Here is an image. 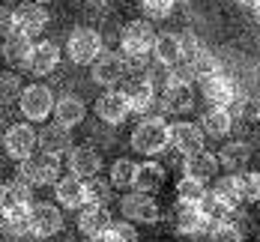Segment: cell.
I'll return each mask as SVG.
<instances>
[{
  "label": "cell",
  "mask_w": 260,
  "mask_h": 242,
  "mask_svg": "<svg viewBox=\"0 0 260 242\" xmlns=\"http://www.w3.org/2000/svg\"><path fill=\"white\" fill-rule=\"evenodd\" d=\"M69 170L81 177V180H90V177H99L102 170V156L93 150V147H75L69 153Z\"/></svg>",
  "instance_id": "obj_20"
},
{
  "label": "cell",
  "mask_w": 260,
  "mask_h": 242,
  "mask_svg": "<svg viewBox=\"0 0 260 242\" xmlns=\"http://www.w3.org/2000/svg\"><path fill=\"white\" fill-rule=\"evenodd\" d=\"M0 224H3L6 233L21 236V233L30 230V215H27V210H3L0 213Z\"/></svg>",
  "instance_id": "obj_33"
},
{
  "label": "cell",
  "mask_w": 260,
  "mask_h": 242,
  "mask_svg": "<svg viewBox=\"0 0 260 242\" xmlns=\"http://www.w3.org/2000/svg\"><path fill=\"white\" fill-rule=\"evenodd\" d=\"M231 210H239V203L245 200V183H242V174H228V177H218L215 188H212Z\"/></svg>",
  "instance_id": "obj_27"
},
{
  "label": "cell",
  "mask_w": 260,
  "mask_h": 242,
  "mask_svg": "<svg viewBox=\"0 0 260 242\" xmlns=\"http://www.w3.org/2000/svg\"><path fill=\"white\" fill-rule=\"evenodd\" d=\"M33 39L24 36V33H9L6 39H3V60L12 66V69H27V63H30V54H33Z\"/></svg>",
  "instance_id": "obj_16"
},
{
  "label": "cell",
  "mask_w": 260,
  "mask_h": 242,
  "mask_svg": "<svg viewBox=\"0 0 260 242\" xmlns=\"http://www.w3.org/2000/svg\"><path fill=\"white\" fill-rule=\"evenodd\" d=\"M54 117H57V123L60 126H66V129H75L78 123H84V117H87V108L81 102L78 96H63V99H57V105H54Z\"/></svg>",
  "instance_id": "obj_26"
},
{
  "label": "cell",
  "mask_w": 260,
  "mask_h": 242,
  "mask_svg": "<svg viewBox=\"0 0 260 242\" xmlns=\"http://www.w3.org/2000/svg\"><path fill=\"white\" fill-rule=\"evenodd\" d=\"M171 147V126L165 117H144L132 132V150L144 156H158Z\"/></svg>",
  "instance_id": "obj_1"
},
{
  "label": "cell",
  "mask_w": 260,
  "mask_h": 242,
  "mask_svg": "<svg viewBox=\"0 0 260 242\" xmlns=\"http://www.w3.org/2000/svg\"><path fill=\"white\" fill-rule=\"evenodd\" d=\"M18 105H21L24 120H30V123H42V120H48V117L54 114V105H57V102H54V93L45 87V84H30V87H24Z\"/></svg>",
  "instance_id": "obj_3"
},
{
  "label": "cell",
  "mask_w": 260,
  "mask_h": 242,
  "mask_svg": "<svg viewBox=\"0 0 260 242\" xmlns=\"http://www.w3.org/2000/svg\"><path fill=\"white\" fill-rule=\"evenodd\" d=\"M248 161H251V147H248L245 141H231V144H224L221 153H218V164H221L224 170H231V174H242V170L248 167Z\"/></svg>",
  "instance_id": "obj_24"
},
{
  "label": "cell",
  "mask_w": 260,
  "mask_h": 242,
  "mask_svg": "<svg viewBox=\"0 0 260 242\" xmlns=\"http://www.w3.org/2000/svg\"><path fill=\"white\" fill-rule=\"evenodd\" d=\"M21 180H27L30 186H57L60 159L45 156V153H33L27 161H21Z\"/></svg>",
  "instance_id": "obj_5"
},
{
  "label": "cell",
  "mask_w": 260,
  "mask_h": 242,
  "mask_svg": "<svg viewBox=\"0 0 260 242\" xmlns=\"http://www.w3.org/2000/svg\"><path fill=\"white\" fill-rule=\"evenodd\" d=\"M153 54H156V63L174 69L182 63V39L177 33H158L156 45H153Z\"/></svg>",
  "instance_id": "obj_23"
},
{
  "label": "cell",
  "mask_w": 260,
  "mask_h": 242,
  "mask_svg": "<svg viewBox=\"0 0 260 242\" xmlns=\"http://www.w3.org/2000/svg\"><path fill=\"white\" fill-rule=\"evenodd\" d=\"M114 221H111V213H108V206L102 203H84L78 210V230L84 236H96V233H102L108 230Z\"/></svg>",
  "instance_id": "obj_18"
},
{
  "label": "cell",
  "mask_w": 260,
  "mask_h": 242,
  "mask_svg": "<svg viewBox=\"0 0 260 242\" xmlns=\"http://www.w3.org/2000/svg\"><path fill=\"white\" fill-rule=\"evenodd\" d=\"M204 194H207V183H201V180L182 177L180 183H177V200H185V203H198Z\"/></svg>",
  "instance_id": "obj_36"
},
{
  "label": "cell",
  "mask_w": 260,
  "mask_h": 242,
  "mask_svg": "<svg viewBox=\"0 0 260 242\" xmlns=\"http://www.w3.org/2000/svg\"><path fill=\"white\" fill-rule=\"evenodd\" d=\"M174 3H177V0H141V6H144V12H147L150 18H165V15H171Z\"/></svg>",
  "instance_id": "obj_38"
},
{
  "label": "cell",
  "mask_w": 260,
  "mask_h": 242,
  "mask_svg": "<svg viewBox=\"0 0 260 242\" xmlns=\"http://www.w3.org/2000/svg\"><path fill=\"white\" fill-rule=\"evenodd\" d=\"M3 3H15V0H3Z\"/></svg>",
  "instance_id": "obj_47"
},
{
  "label": "cell",
  "mask_w": 260,
  "mask_h": 242,
  "mask_svg": "<svg viewBox=\"0 0 260 242\" xmlns=\"http://www.w3.org/2000/svg\"><path fill=\"white\" fill-rule=\"evenodd\" d=\"M3 147H6V156L15 161H27L36 147H39V132L30 126V123H15L9 126L6 134H3Z\"/></svg>",
  "instance_id": "obj_4"
},
{
  "label": "cell",
  "mask_w": 260,
  "mask_h": 242,
  "mask_svg": "<svg viewBox=\"0 0 260 242\" xmlns=\"http://www.w3.org/2000/svg\"><path fill=\"white\" fill-rule=\"evenodd\" d=\"M242 183H245V200H251V203H260V170L242 174Z\"/></svg>",
  "instance_id": "obj_39"
},
{
  "label": "cell",
  "mask_w": 260,
  "mask_h": 242,
  "mask_svg": "<svg viewBox=\"0 0 260 242\" xmlns=\"http://www.w3.org/2000/svg\"><path fill=\"white\" fill-rule=\"evenodd\" d=\"M168 218H171V227L177 230V233H198L204 224H207V218L201 215V210H198V203H185V200H177L174 203V210L168 213Z\"/></svg>",
  "instance_id": "obj_15"
},
{
  "label": "cell",
  "mask_w": 260,
  "mask_h": 242,
  "mask_svg": "<svg viewBox=\"0 0 260 242\" xmlns=\"http://www.w3.org/2000/svg\"><path fill=\"white\" fill-rule=\"evenodd\" d=\"M96 114H99V120H105L108 126H120L132 114L126 93L123 90H105L102 96L96 99Z\"/></svg>",
  "instance_id": "obj_11"
},
{
  "label": "cell",
  "mask_w": 260,
  "mask_h": 242,
  "mask_svg": "<svg viewBox=\"0 0 260 242\" xmlns=\"http://www.w3.org/2000/svg\"><path fill=\"white\" fill-rule=\"evenodd\" d=\"M30 183L27 180H9L6 186H0V213L3 210H30L33 203V191H30Z\"/></svg>",
  "instance_id": "obj_19"
},
{
  "label": "cell",
  "mask_w": 260,
  "mask_h": 242,
  "mask_svg": "<svg viewBox=\"0 0 260 242\" xmlns=\"http://www.w3.org/2000/svg\"><path fill=\"white\" fill-rule=\"evenodd\" d=\"M27 215H30V233H36V236H54L63 230V213L54 203L33 200Z\"/></svg>",
  "instance_id": "obj_8"
},
{
  "label": "cell",
  "mask_w": 260,
  "mask_h": 242,
  "mask_svg": "<svg viewBox=\"0 0 260 242\" xmlns=\"http://www.w3.org/2000/svg\"><path fill=\"white\" fill-rule=\"evenodd\" d=\"M126 72H129L126 60L114 51H102V57L93 63V81L102 84L105 90H117V84L126 78Z\"/></svg>",
  "instance_id": "obj_10"
},
{
  "label": "cell",
  "mask_w": 260,
  "mask_h": 242,
  "mask_svg": "<svg viewBox=\"0 0 260 242\" xmlns=\"http://www.w3.org/2000/svg\"><path fill=\"white\" fill-rule=\"evenodd\" d=\"M66 51H69V60H72V63H78V66H93L105 51L102 36H99L93 27H75V30L69 33Z\"/></svg>",
  "instance_id": "obj_2"
},
{
  "label": "cell",
  "mask_w": 260,
  "mask_h": 242,
  "mask_svg": "<svg viewBox=\"0 0 260 242\" xmlns=\"http://www.w3.org/2000/svg\"><path fill=\"white\" fill-rule=\"evenodd\" d=\"M201 90H204V99H209L212 108H228V105H234V99H236L234 81L228 78L224 72H218V69L201 75Z\"/></svg>",
  "instance_id": "obj_9"
},
{
  "label": "cell",
  "mask_w": 260,
  "mask_h": 242,
  "mask_svg": "<svg viewBox=\"0 0 260 242\" xmlns=\"http://www.w3.org/2000/svg\"><path fill=\"white\" fill-rule=\"evenodd\" d=\"M39 150H42L45 156H54V159L72 153V129H66V126H60V123L45 126V129L39 132Z\"/></svg>",
  "instance_id": "obj_14"
},
{
  "label": "cell",
  "mask_w": 260,
  "mask_h": 242,
  "mask_svg": "<svg viewBox=\"0 0 260 242\" xmlns=\"http://www.w3.org/2000/svg\"><path fill=\"white\" fill-rule=\"evenodd\" d=\"M84 188H87V203H108L111 200V180H102V177H90L84 180Z\"/></svg>",
  "instance_id": "obj_35"
},
{
  "label": "cell",
  "mask_w": 260,
  "mask_h": 242,
  "mask_svg": "<svg viewBox=\"0 0 260 242\" xmlns=\"http://www.w3.org/2000/svg\"><path fill=\"white\" fill-rule=\"evenodd\" d=\"M123 93H126V99H129L132 114H144V111H150V105L156 102V87H153L147 78L132 81Z\"/></svg>",
  "instance_id": "obj_28"
},
{
  "label": "cell",
  "mask_w": 260,
  "mask_h": 242,
  "mask_svg": "<svg viewBox=\"0 0 260 242\" xmlns=\"http://www.w3.org/2000/svg\"><path fill=\"white\" fill-rule=\"evenodd\" d=\"M33 3H48V0H33Z\"/></svg>",
  "instance_id": "obj_46"
},
{
  "label": "cell",
  "mask_w": 260,
  "mask_h": 242,
  "mask_svg": "<svg viewBox=\"0 0 260 242\" xmlns=\"http://www.w3.org/2000/svg\"><path fill=\"white\" fill-rule=\"evenodd\" d=\"M156 30L150 21H129V24L123 27V36H120V42H123V51L129 54V57H144L147 51H153V45H156Z\"/></svg>",
  "instance_id": "obj_7"
},
{
  "label": "cell",
  "mask_w": 260,
  "mask_h": 242,
  "mask_svg": "<svg viewBox=\"0 0 260 242\" xmlns=\"http://www.w3.org/2000/svg\"><path fill=\"white\" fill-rule=\"evenodd\" d=\"M198 210H201V215H204L207 221H212V218H215V221H231V215H234V210H231L215 191H207V194L198 200Z\"/></svg>",
  "instance_id": "obj_31"
},
{
  "label": "cell",
  "mask_w": 260,
  "mask_h": 242,
  "mask_svg": "<svg viewBox=\"0 0 260 242\" xmlns=\"http://www.w3.org/2000/svg\"><path fill=\"white\" fill-rule=\"evenodd\" d=\"M9 33H15V9L0 6V36L6 39Z\"/></svg>",
  "instance_id": "obj_41"
},
{
  "label": "cell",
  "mask_w": 260,
  "mask_h": 242,
  "mask_svg": "<svg viewBox=\"0 0 260 242\" xmlns=\"http://www.w3.org/2000/svg\"><path fill=\"white\" fill-rule=\"evenodd\" d=\"M215 170H218V156H212L207 150L191 153V156H185V161H182V177H191V180H201V183L212 180Z\"/></svg>",
  "instance_id": "obj_22"
},
{
  "label": "cell",
  "mask_w": 260,
  "mask_h": 242,
  "mask_svg": "<svg viewBox=\"0 0 260 242\" xmlns=\"http://www.w3.org/2000/svg\"><path fill=\"white\" fill-rule=\"evenodd\" d=\"M135 177H138V164L132 159H117L114 164H111V186L117 188H132L135 186Z\"/></svg>",
  "instance_id": "obj_32"
},
{
  "label": "cell",
  "mask_w": 260,
  "mask_h": 242,
  "mask_svg": "<svg viewBox=\"0 0 260 242\" xmlns=\"http://www.w3.org/2000/svg\"><path fill=\"white\" fill-rule=\"evenodd\" d=\"M120 213L123 218H129L132 224L141 221V224H156L161 221V210L153 200V194H144V191H135V194H126L120 200Z\"/></svg>",
  "instance_id": "obj_6"
},
{
  "label": "cell",
  "mask_w": 260,
  "mask_h": 242,
  "mask_svg": "<svg viewBox=\"0 0 260 242\" xmlns=\"http://www.w3.org/2000/svg\"><path fill=\"white\" fill-rule=\"evenodd\" d=\"M21 93H24V87H21V78L15 72H0V108L18 102Z\"/></svg>",
  "instance_id": "obj_34"
},
{
  "label": "cell",
  "mask_w": 260,
  "mask_h": 242,
  "mask_svg": "<svg viewBox=\"0 0 260 242\" xmlns=\"http://www.w3.org/2000/svg\"><path fill=\"white\" fill-rule=\"evenodd\" d=\"M201 123H204L201 129H204L207 137H224V134L234 129V117H231L228 108H209Z\"/></svg>",
  "instance_id": "obj_30"
},
{
  "label": "cell",
  "mask_w": 260,
  "mask_h": 242,
  "mask_svg": "<svg viewBox=\"0 0 260 242\" xmlns=\"http://www.w3.org/2000/svg\"><path fill=\"white\" fill-rule=\"evenodd\" d=\"M3 123H6V120H3V111H0V132H3Z\"/></svg>",
  "instance_id": "obj_45"
},
{
  "label": "cell",
  "mask_w": 260,
  "mask_h": 242,
  "mask_svg": "<svg viewBox=\"0 0 260 242\" xmlns=\"http://www.w3.org/2000/svg\"><path fill=\"white\" fill-rule=\"evenodd\" d=\"M161 102L168 114H185L191 108V84L185 81H171L165 90H161Z\"/></svg>",
  "instance_id": "obj_25"
},
{
  "label": "cell",
  "mask_w": 260,
  "mask_h": 242,
  "mask_svg": "<svg viewBox=\"0 0 260 242\" xmlns=\"http://www.w3.org/2000/svg\"><path fill=\"white\" fill-rule=\"evenodd\" d=\"M48 24V12H45V6L42 3H18L15 6V30L18 33H24V36H39L42 30Z\"/></svg>",
  "instance_id": "obj_12"
},
{
  "label": "cell",
  "mask_w": 260,
  "mask_h": 242,
  "mask_svg": "<svg viewBox=\"0 0 260 242\" xmlns=\"http://www.w3.org/2000/svg\"><path fill=\"white\" fill-rule=\"evenodd\" d=\"M111 230L117 233L120 242H138V230H135L132 221H117V224H111Z\"/></svg>",
  "instance_id": "obj_40"
},
{
  "label": "cell",
  "mask_w": 260,
  "mask_h": 242,
  "mask_svg": "<svg viewBox=\"0 0 260 242\" xmlns=\"http://www.w3.org/2000/svg\"><path fill=\"white\" fill-rule=\"evenodd\" d=\"M57 63H60V48L54 45L51 39H42V42L33 45V54H30L27 69H30L33 75H48V72L57 69Z\"/></svg>",
  "instance_id": "obj_21"
},
{
  "label": "cell",
  "mask_w": 260,
  "mask_h": 242,
  "mask_svg": "<svg viewBox=\"0 0 260 242\" xmlns=\"http://www.w3.org/2000/svg\"><path fill=\"white\" fill-rule=\"evenodd\" d=\"M54 194H57V203L66 206V210H81L87 203V188H84V180L69 174V177H60L57 186H54Z\"/></svg>",
  "instance_id": "obj_17"
},
{
  "label": "cell",
  "mask_w": 260,
  "mask_h": 242,
  "mask_svg": "<svg viewBox=\"0 0 260 242\" xmlns=\"http://www.w3.org/2000/svg\"><path fill=\"white\" fill-rule=\"evenodd\" d=\"M204 141H207V134L201 126H194V123H177V126H171V147L182 153V156H191V153H201L204 150Z\"/></svg>",
  "instance_id": "obj_13"
},
{
  "label": "cell",
  "mask_w": 260,
  "mask_h": 242,
  "mask_svg": "<svg viewBox=\"0 0 260 242\" xmlns=\"http://www.w3.org/2000/svg\"><path fill=\"white\" fill-rule=\"evenodd\" d=\"M236 3H239V6H251V9H254L260 0H236Z\"/></svg>",
  "instance_id": "obj_43"
},
{
  "label": "cell",
  "mask_w": 260,
  "mask_h": 242,
  "mask_svg": "<svg viewBox=\"0 0 260 242\" xmlns=\"http://www.w3.org/2000/svg\"><path fill=\"white\" fill-rule=\"evenodd\" d=\"M165 186V167L156 161H144L138 164V177H135V188L144 194H156L158 188Z\"/></svg>",
  "instance_id": "obj_29"
},
{
  "label": "cell",
  "mask_w": 260,
  "mask_h": 242,
  "mask_svg": "<svg viewBox=\"0 0 260 242\" xmlns=\"http://www.w3.org/2000/svg\"><path fill=\"white\" fill-rule=\"evenodd\" d=\"M209 242H242V230L234 221H215L209 227Z\"/></svg>",
  "instance_id": "obj_37"
},
{
  "label": "cell",
  "mask_w": 260,
  "mask_h": 242,
  "mask_svg": "<svg viewBox=\"0 0 260 242\" xmlns=\"http://www.w3.org/2000/svg\"><path fill=\"white\" fill-rule=\"evenodd\" d=\"M90 242H120L117 239V233L108 227V230H102V233H96V236H90Z\"/></svg>",
  "instance_id": "obj_42"
},
{
  "label": "cell",
  "mask_w": 260,
  "mask_h": 242,
  "mask_svg": "<svg viewBox=\"0 0 260 242\" xmlns=\"http://www.w3.org/2000/svg\"><path fill=\"white\" fill-rule=\"evenodd\" d=\"M254 18H257V24H260V3L254 6Z\"/></svg>",
  "instance_id": "obj_44"
}]
</instances>
